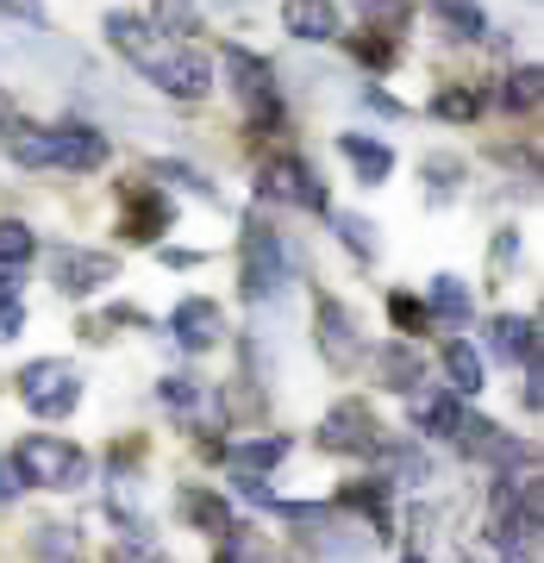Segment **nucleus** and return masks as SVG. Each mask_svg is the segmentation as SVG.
I'll list each match as a JSON object with an SVG mask.
<instances>
[{
    "label": "nucleus",
    "mask_w": 544,
    "mask_h": 563,
    "mask_svg": "<svg viewBox=\"0 0 544 563\" xmlns=\"http://www.w3.org/2000/svg\"><path fill=\"white\" fill-rule=\"evenodd\" d=\"M107 38L120 57H132L144 76L157 81L163 95H176V101H201L207 88H213V63L195 51L188 38H169L157 20H144V13H107Z\"/></svg>",
    "instance_id": "f257e3e1"
},
{
    "label": "nucleus",
    "mask_w": 544,
    "mask_h": 563,
    "mask_svg": "<svg viewBox=\"0 0 544 563\" xmlns=\"http://www.w3.org/2000/svg\"><path fill=\"white\" fill-rule=\"evenodd\" d=\"M7 151H13L20 169H95V163H107V139L95 125H51V132L20 125L7 139Z\"/></svg>",
    "instance_id": "f03ea898"
},
{
    "label": "nucleus",
    "mask_w": 544,
    "mask_h": 563,
    "mask_svg": "<svg viewBox=\"0 0 544 563\" xmlns=\"http://www.w3.org/2000/svg\"><path fill=\"white\" fill-rule=\"evenodd\" d=\"M238 288H244V301H257V307L276 301L288 288V251L263 220H244V232H238Z\"/></svg>",
    "instance_id": "7ed1b4c3"
},
{
    "label": "nucleus",
    "mask_w": 544,
    "mask_h": 563,
    "mask_svg": "<svg viewBox=\"0 0 544 563\" xmlns=\"http://www.w3.org/2000/svg\"><path fill=\"white\" fill-rule=\"evenodd\" d=\"M225 76H232V95L244 101V113H251L257 132H276L282 125V95H276V76H269V63L257 51L225 44Z\"/></svg>",
    "instance_id": "20e7f679"
},
{
    "label": "nucleus",
    "mask_w": 544,
    "mask_h": 563,
    "mask_svg": "<svg viewBox=\"0 0 544 563\" xmlns=\"http://www.w3.org/2000/svg\"><path fill=\"white\" fill-rule=\"evenodd\" d=\"M13 463H20L25 483H38V488H81L88 483V451L69 439H25L13 451Z\"/></svg>",
    "instance_id": "39448f33"
},
{
    "label": "nucleus",
    "mask_w": 544,
    "mask_h": 563,
    "mask_svg": "<svg viewBox=\"0 0 544 563\" xmlns=\"http://www.w3.org/2000/svg\"><path fill=\"white\" fill-rule=\"evenodd\" d=\"M20 395H25V407H32L38 420H63V413H76V401H81L76 363H63V357L25 363V369H20Z\"/></svg>",
    "instance_id": "423d86ee"
},
{
    "label": "nucleus",
    "mask_w": 544,
    "mask_h": 563,
    "mask_svg": "<svg viewBox=\"0 0 544 563\" xmlns=\"http://www.w3.org/2000/svg\"><path fill=\"white\" fill-rule=\"evenodd\" d=\"M320 444L325 451H344V457H382L388 439H382V426H376V413L363 401H338L332 413H325L320 426Z\"/></svg>",
    "instance_id": "0eeeda50"
},
{
    "label": "nucleus",
    "mask_w": 544,
    "mask_h": 563,
    "mask_svg": "<svg viewBox=\"0 0 544 563\" xmlns=\"http://www.w3.org/2000/svg\"><path fill=\"white\" fill-rule=\"evenodd\" d=\"M51 276H57L63 295H95V288H107V282L120 276V263L107 257V251H57Z\"/></svg>",
    "instance_id": "6e6552de"
},
{
    "label": "nucleus",
    "mask_w": 544,
    "mask_h": 563,
    "mask_svg": "<svg viewBox=\"0 0 544 563\" xmlns=\"http://www.w3.org/2000/svg\"><path fill=\"white\" fill-rule=\"evenodd\" d=\"M169 332H176V344L181 351H207V344H220L225 339V313L213 301H181L176 313H169Z\"/></svg>",
    "instance_id": "1a4fd4ad"
},
{
    "label": "nucleus",
    "mask_w": 544,
    "mask_h": 563,
    "mask_svg": "<svg viewBox=\"0 0 544 563\" xmlns=\"http://www.w3.org/2000/svg\"><path fill=\"white\" fill-rule=\"evenodd\" d=\"M263 195L269 201H295V207H325V188L313 181V169H307L301 157H282L263 169Z\"/></svg>",
    "instance_id": "9d476101"
},
{
    "label": "nucleus",
    "mask_w": 544,
    "mask_h": 563,
    "mask_svg": "<svg viewBox=\"0 0 544 563\" xmlns=\"http://www.w3.org/2000/svg\"><path fill=\"white\" fill-rule=\"evenodd\" d=\"M282 25L301 44H332V38H338V7H332V0H288Z\"/></svg>",
    "instance_id": "9b49d317"
},
{
    "label": "nucleus",
    "mask_w": 544,
    "mask_h": 563,
    "mask_svg": "<svg viewBox=\"0 0 544 563\" xmlns=\"http://www.w3.org/2000/svg\"><path fill=\"white\" fill-rule=\"evenodd\" d=\"M320 351H325L332 363H344V369H351V363L363 357L357 320H351V313H344L338 301H320Z\"/></svg>",
    "instance_id": "f8f14e48"
},
{
    "label": "nucleus",
    "mask_w": 544,
    "mask_h": 563,
    "mask_svg": "<svg viewBox=\"0 0 544 563\" xmlns=\"http://www.w3.org/2000/svg\"><path fill=\"white\" fill-rule=\"evenodd\" d=\"M338 151L351 157L357 181H369V188H382V181H388V169H395V151H388V144H376V139H363V132H344V139H338Z\"/></svg>",
    "instance_id": "ddd939ff"
},
{
    "label": "nucleus",
    "mask_w": 544,
    "mask_h": 563,
    "mask_svg": "<svg viewBox=\"0 0 544 563\" xmlns=\"http://www.w3.org/2000/svg\"><path fill=\"white\" fill-rule=\"evenodd\" d=\"M376 369H382V388H395V395H413L425 383V363L413 344H382L376 351Z\"/></svg>",
    "instance_id": "4468645a"
},
{
    "label": "nucleus",
    "mask_w": 544,
    "mask_h": 563,
    "mask_svg": "<svg viewBox=\"0 0 544 563\" xmlns=\"http://www.w3.org/2000/svg\"><path fill=\"white\" fill-rule=\"evenodd\" d=\"M181 520H195L201 532H213V539H232V532H238L232 507H225L220 495H207V488H181Z\"/></svg>",
    "instance_id": "2eb2a0df"
},
{
    "label": "nucleus",
    "mask_w": 544,
    "mask_h": 563,
    "mask_svg": "<svg viewBox=\"0 0 544 563\" xmlns=\"http://www.w3.org/2000/svg\"><path fill=\"white\" fill-rule=\"evenodd\" d=\"M413 420H420V432L425 439H457L464 432V401L457 395H420V407H413Z\"/></svg>",
    "instance_id": "dca6fc26"
},
{
    "label": "nucleus",
    "mask_w": 544,
    "mask_h": 563,
    "mask_svg": "<svg viewBox=\"0 0 544 563\" xmlns=\"http://www.w3.org/2000/svg\"><path fill=\"white\" fill-rule=\"evenodd\" d=\"M488 344H495V357H507V363H532L539 357L532 320H520V313H501V320L488 325Z\"/></svg>",
    "instance_id": "f3484780"
},
{
    "label": "nucleus",
    "mask_w": 544,
    "mask_h": 563,
    "mask_svg": "<svg viewBox=\"0 0 544 563\" xmlns=\"http://www.w3.org/2000/svg\"><path fill=\"white\" fill-rule=\"evenodd\" d=\"M444 376H451V395H457V401L476 395V388H482V357H476V344H464V339L444 344Z\"/></svg>",
    "instance_id": "a211bd4d"
},
{
    "label": "nucleus",
    "mask_w": 544,
    "mask_h": 563,
    "mask_svg": "<svg viewBox=\"0 0 544 563\" xmlns=\"http://www.w3.org/2000/svg\"><path fill=\"white\" fill-rule=\"evenodd\" d=\"M425 313L444 325H464L469 320V288L457 276H432V295H425Z\"/></svg>",
    "instance_id": "6ab92c4d"
},
{
    "label": "nucleus",
    "mask_w": 544,
    "mask_h": 563,
    "mask_svg": "<svg viewBox=\"0 0 544 563\" xmlns=\"http://www.w3.org/2000/svg\"><path fill=\"white\" fill-rule=\"evenodd\" d=\"M288 457V439L282 432H269V439H238L232 444V463H238L244 476H263V470H276Z\"/></svg>",
    "instance_id": "aec40b11"
},
{
    "label": "nucleus",
    "mask_w": 544,
    "mask_h": 563,
    "mask_svg": "<svg viewBox=\"0 0 544 563\" xmlns=\"http://www.w3.org/2000/svg\"><path fill=\"white\" fill-rule=\"evenodd\" d=\"M163 225H169V201H157V195L144 188V195H138V207L125 213V239H132V244H151V239L163 232Z\"/></svg>",
    "instance_id": "412c9836"
},
{
    "label": "nucleus",
    "mask_w": 544,
    "mask_h": 563,
    "mask_svg": "<svg viewBox=\"0 0 544 563\" xmlns=\"http://www.w3.org/2000/svg\"><path fill=\"white\" fill-rule=\"evenodd\" d=\"M432 13H438L457 38H488V13L476 0H432Z\"/></svg>",
    "instance_id": "4be33fe9"
},
{
    "label": "nucleus",
    "mask_w": 544,
    "mask_h": 563,
    "mask_svg": "<svg viewBox=\"0 0 544 563\" xmlns=\"http://www.w3.org/2000/svg\"><path fill=\"white\" fill-rule=\"evenodd\" d=\"M38 251V232L32 225H20V220H0V269H20L25 257Z\"/></svg>",
    "instance_id": "5701e85b"
},
{
    "label": "nucleus",
    "mask_w": 544,
    "mask_h": 563,
    "mask_svg": "<svg viewBox=\"0 0 544 563\" xmlns=\"http://www.w3.org/2000/svg\"><path fill=\"white\" fill-rule=\"evenodd\" d=\"M344 507H363L369 520H376V532H388V483H363L344 495Z\"/></svg>",
    "instance_id": "b1692460"
},
{
    "label": "nucleus",
    "mask_w": 544,
    "mask_h": 563,
    "mask_svg": "<svg viewBox=\"0 0 544 563\" xmlns=\"http://www.w3.org/2000/svg\"><path fill=\"white\" fill-rule=\"evenodd\" d=\"M539 95H544V76L532 69V63L507 76V107H520V113H525V107H539Z\"/></svg>",
    "instance_id": "393cba45"
},
{
    "label": "nucleus",
    "mask_w": 544,
    "mask_h": 563,
    "mask_svg": "<svg viewBox=\"0 0 544 563\" xmlns=\"http://www.w3.org/2000/svg\"><path fill=\"white\" fill-rule=\"evenodd\" d=\"M338 239L351 244V251H357L363 263L376 257V225L363 220V213H338Z\"/></svg>",
    "instance_id": "a878e982"
},
{
    "label": "nucleus",
    "mask_w": 544,
    "mask_h": 563,
    "mask_svg": "<svg viewBox=\"0 0 544 563\" xmlns=\"http://www.w3.org/2000/svg\"><path fill=\"white\" fill-rule=\"evenodd\" d=\"M432 113H444V120H476L482 113V95L476 88H444L438 101H432Z\"/></svg>",
    "instance_id": "bb28decb"
},
{
    "label": "nucleus",
    "mask_w": 544,
    "mask_h": 563,
    "mask_svg": "<svg viewBox=\"0 0 544 563\" xmlns=\"http://www.w3.org/2000/svg\"><path fill=\"white\" fill-rule=\"evenodd\" d=\"M32 551H38V558H51V563H69V558H76V539H69V526H38Z\"/></svg>",
    "instance_id": "cd10ccee"
},
{
    "label": "nucleus",
    "mask_w": 544,
    "mask_h": 563,
    "mask_svg": "<svg viewBox=\"0 0 544 563\" xmlns=\"http://www.w3.org/2000/svg\"><path fill=\"white\" fill-rule=\"evenodd\" d=\"M163 401L176 407V413H195L201 407V383L195 376H163Z\"/></svg>",
    "instance_id": "c85d7f7f"
},
{
    "label": "nucleus",
    "mask_w": 544,
    "mask_h": 563,
    "mask_svg": "<svg viewBox=\"0 0 544 563\" xmlns=\"http://www.w3.org/2000/svg\"><path fill=\"white\" fill-rule=\"evenodd\" d=\"M388 313L401 320V332H425V307L413 295H388Z\"/></svg>",
    "instance_id": "c756f323"
},
{
    "label": "nucleus",
    "mask_w": 544,
    "mask_h": 563,
    "mask_svg": "<svg viewBox=\"0 0 544 563\" xmlns=\"http://www.w3.org/2000/svg\"><path fill=\"white\" fill-rule=\"evenodd\" d=\"M451 181H457V163H451V157L425 163V195H432V201H444V195H451Z\"/></svg>",
    "instance_id": "7c9ffc66"
},
{
    "label": "nucleus",
    "mask_w": 544,
    "mask_h": 563,
    "mask_svg": "<svg viewBox=\"0 0 544 563\" xmlns=\"http://www.w3.org/2000/svg\"><path fill=\"white\" fill-rule=\"evenodd\" d=\"M157 20L169 25V32H188V25H195V0H157Z\"/></svg>",
    "instance_id": "2f4dec72"
},
{
    "label": "nucleus",
    "mask_w": 544,
    "mask_h": 563,
    "mask_svg": "<svg viewBox=\"0 0 544 563\" xmlns=\"http://www.w3.org/2000/svg\"><path fill=\"white\" fill-rule=\"evenodd\" d=\"M157 176H169V181H181V188H195V195H207V201H213L207 176H201V169H188V163H157Z\"/></svg>",
    "instance_id": "473e14b6"
},
{
    "label": "nucleus",
    "mask_w": 544,
    "mask_h": 563,
    "mask_svg": "<svg viewBox=\"0 0 544 563\" xmlns=\"http://www.w3.org/2000/svg\"><path fill=\"white\" fill-rule=\"evenodd\" d=\"M20 495H25L20 463H13V457H0V501H20Z\"/></svg>",
    "instance_id": "72a5a7b5"
},
{
    "label": "nucleus",
    "mask_w": 544,
    "mask_h": 563,
    "mask_svg": "<svg viewBox=\"0 0 544 563\" xmlns=\"http://www.w3.org/2000/svg\"><path fill=\"white\" fill-rule=\"evenodd\" d=\"M357 57L382 69V63H395V44H388V38H357Z\"/></svg>",
    "instance_id": "f704fd0d"
},
{
    "label": "nucleus",
    "mask_w": 544,
    "mask_h": 563,
    "mask_svg": "<svg viewBox=\"0 0 544 563\" xmlns=\"http://www.w3.org/2000/svg\"><path fill=\"white\" fill-rule=\"evenodd\" d=\"M20 132V107H13V95L0 88V139H13Z\"/></svg>",
    "instance_id": "c9c22d12"
},
{
    "label": "nucleus",
    "mask_w": 544,
    "mask_h": 563,
    "mask_svg": "<svg viewBox=\"0 0 544 563\" xmlns=\"http://www.w3.org/2000/svg\"><path fill=\"white\" fill-rule=\"evenodd\" d=\"M20 325H25L20 301H7V307H0V339H20Z\"/></svg>",
    "instance_id": "e433bc0d"
},
{
    "label": "nucleus",
    "mask_w": 544,
    "mask_h": 563,
    "mask_svg": "<svg viewBox=\"0 0 544 563\" xmlns=\"http://www.w3.org/2000/svg\"><path fill=\"white\" fill-rule=\"evenodd\" d=\"M251 551H257L251 539H225V551H220L213 563H251Z\"/></svg>",
    "instance_id": "4c0bfd02"
},
{
    "label": "nucleus",
    "mask_w": 544,
    "mask_h": 563,
    "mask_svg": "<svg viewBox=\"0 0 544 563\" xmlns=\"http://www.w3.org/2000/svg\"><path fill=\"white\" fill-rule=\"evenodd\" d=\"M363 101L376 107V113H388V120H401V101H388L382 88H369V95H363Z\"/></svg>",
    "instance_id": "58836bf2"
},
{
    "label": "nucleus",
    "mask_w": 544,
    "mask_h": 563,
    "mask_svg": "<svg viewBox=\"0 0 544 563\" xmlns=\"http://www.w3.org/2000/svg\"><path fill=\"white\" fill-rule=\"evenodd\" d=\"M163 263H169V269H195V263H201V251H163Z\"/></svg>",
    "instance_id": "ea45409f"
},
{
    "label": "nucleus",
    "mask_w": 544,
    "mask_h": 563,
    "mask_svg": "<svg viewBox=\"0 0 544 563\" xmlns=\"http://www.w3.org/2000/svg\"><path fill=\"white\" fill-rule=\"evenodd\" d=\"M401 563H425V558H401Z\"/></svg>",
    "instance_id": "a19ab883"
},
{
    "label": "nucleus",
    "mask_w": 544,
    "mask_h": 563,
    "mask_svg": "<svg viewBox=\"0 0 544 563\" xmlns=\"http://www.w3.org/2000/svg\"><path fill=\"white\" fill-rule=\"evenodd\" d=\"M213 7H232V0H213Z\"/></svg>",
    "instance_id": "79ce46f5"
}]
</instances>
